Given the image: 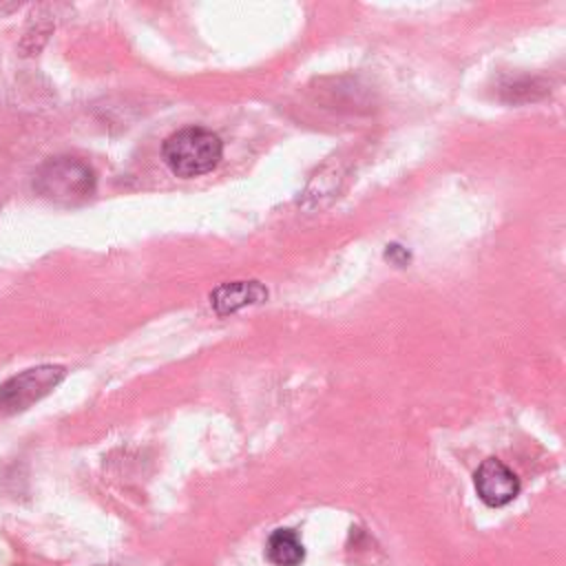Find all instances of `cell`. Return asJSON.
Wrapping results in <instances>:
<instances>
[{"instance_id": "obj_3", "label": "cell", "mask_w": 566, "mask_h": 566, "mask_svg": "<svg viewBox=\"0 0 566 566\" xmlns=\"http://www.w3.org/2000/svg\"><path fill=\"white\" fill-rule=\"evenodd\" d=\"M66 369L60 365H40L11 376L0 385V416H13L24 411L40 398H44L62 378Z\"/></svg>"}, {"instance_id": "obj_2", "label": "cell", "mask_w": 566, "mask_h": 566, "mask_svg": "<svg viewBox=\"0 0 566 566\" xmlns=\"http://www.w3.org/2000/svg\"><path fill=\"white\" fill-rule=\"evenodd\" d=\"M33 188L53 203L73 206L93 195L95 172L77 157H53L38 168Z\"/></svg>"}, {"instance_id": "obj_5", "label": "cell", "mask_w": 566, "mask_h": 566, "mask_svg": "<svg viewBox=\"0 0 566 566\" xmlns=\"http://www.w3.org/2000/svg\"><path fill=\"white\" fill-rule=\"evenodd\" d=\"M268 298V290L256 283V281H234V283H223L212 290L210 294V305L214 307L217 314L226 316L232 314L245 305H254Z\"/></svg>"}, {"instance_id": "obj_4", "label": "cell", "mask_w": 566, "mask_h": 566, "mask_svg": "<svg viewBox=\"0 0 566 566\" xmlns=\"http://www.w3.org/2000/svg\"><path fill=\"white\" fill-rule=\"evenodd\" d=\"M473 480H475V491L480 500L493 509L513 502L520 493L517 475L497 458H486L478 467Z\"/></svg>"}, {"instance_id": "obj_6", "label": "cell", "mask_w": 566, "mask_h": 566, "mask_svg": "<svg viewBox=\"0 0 566 566\" xmlns=\"http://www.w3.org/2000/svg\"><path fill=\"white\" fill-rule=\"evenodd\" d=\"M265 555L274 566H301L305 548L292 528H276L265 544Z\"/></svg>"}, {"instance_id": "obj_1", "label": "cell", "mask_w": 566, "mask_h": 566, "mask_svg": "<svg viewBox=\"0 0 566 566\" xmlns=\"http://www.w3.org/2000/svg\"><path fill=\"white\" fill-rule=\"evenodd\" d=\"M223 155V144L217 133L201 128V126H188L166 137L161 146V157L166 166L184 179L199 177L210 172Z\"/></svg>"}]
</instances>
